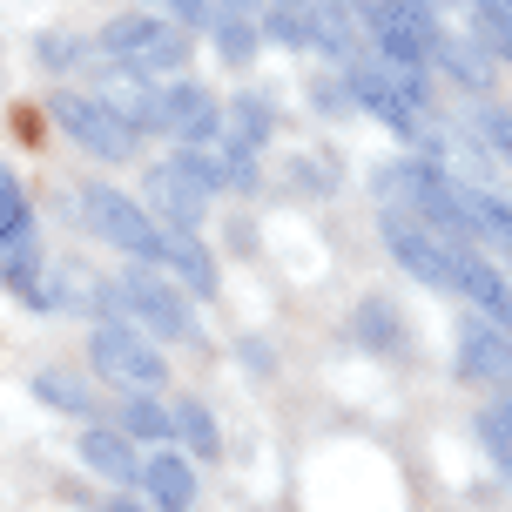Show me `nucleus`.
<instances>
[{
    "mask_svg": "<svg viewBox=\"0 0 512 512\" xmlns=\"http://www.w3.org/2000/svg\"><path fill=\"white\" fill-rule=\"evenodd\" d=\"M95 41H102V61H108V68L142 75V81H162V75H182V68H189V34H182L162 7L115 14Z\"/></svg>",
    "mask_w": 512,
    "mask_h": 512,
    "instance_id": "f257e3e1",
    "label": "nucleus"
},
{
    "mask_svg": "<svg viewBox=\"0 0 512 512\" xmlns=\"http://www.w3.org/2000/svg\"><path fill=\"white\" fill-rule=\"evenodd\" d=\"M142 189H149V216L162 223V230L196 236L209 196L223 189V162H209L203 149H176V155H162L149 176H142Z\"/></svg>",
    "mask_w": 512,
    "mask_h": 512,
    "instance_id": "f03ea898",
    "label": "nucleus"
},
{
    "mask_svg": "<svg viewBox=\"0 0 512 512\" xmlns=\"http://www.w3.org/2000/svg\"><path fill=\"white\" fill-rule=\"evenodd\" d=\"M81 223L102 236V243H115L122 256H135L142 270H162L169 263V230L149 216V203H135L128 189H108V182H81Z\"/></svg>",
    "mask_w": 512,
    "mask_h": 512,
    "instance_id": "7ed1b4c3",
    "label": "nucleus"
},
{
    "mask_svg": "<svg viewBox=\"0 0 512 512\" xmlns=\"http://www.w3.org/2000/svg\"><path fill=\"white\" fill-rule=\"evenodd\" d=\"M95 304H102V310H122V317H128L142 337H176V344H182V337H196V317H189V304H182V297H176L162 277H155V270H142V263H135V270H128L115 290H102Z\"/></svg>",
    "mask_w": 512,
    "mask_h": 512,
    "instance_id": "20e7f679",
    "label": "nucleus"
},
{
    "mask_svg": "<svg viewBox=\"0 0 512 512\" xmlns=\"http://www.w3.org/2000/svg\"><path fill=\"white\" fill-rule=\"evenodd\" d=\"M344 88H351V102H358L364 115H378L384 128H398L411 149H438V135H432V108H418V102H411V95H405V88H398L391 75H384L371 54L344 68Z\"/></svg>",
    "mask_w": 512,
    "mask_h": 512,
    "instance_id": "39448f33",
    "label": "nucleus"
},
{
    "mask_svg": "<svg viewBox=\"0 0 512 512\" xmlns=\"http://www.w3.org/2000/svg\"><path fill=\"white\" fill-rule=\"evenodd\" d=\"M54 122L75 135V149H88L95 162H135V142H142V128H128L102 95H75V88H61L54 95Z\"/></svg>",
    "mask_w": 512,
    "mask_h": 512,
    "instance_id": "423d86ee",
    "label": "nucleus"
},
{
    "mask_svg": "<svg viewBox=\"0 0 512 512\" xmlns=\"http://www.w3.org/2000/svg\"><path fill=\"white\" fill-rule=\"evenodd\" d=\"M88 364H95L108 384H122V391H155V384L169 378L162 351H155L135 324H95V331H88Z\"/></svg>",
    "mask_w": 512,
    "mask_h": 512,
    "instance_id": "0eeeda50",
    "label": "nucleus"
},
{
    "mask_svg": "<svg viewBox=\"0 0 512 512\" xmlns=\"http://www.w3.org/2000/svg\"><path fill=\"white\" fill-rule=\"evenodd\" d=\"M155 135H169L176 149H209L223 142V102L209 95L203 81H162V122Z\"/></svg>",
    "mask_w": 512,
    "mask_h": 512,
    "instance_id": "6e6552de",
    "label": "nucleus"
},
{
    "mask_svg": "<svg viewBox=\"0 0 512 512\" xmlns=\"http://www.w3.org/2000/svg\"><path fill=\"white\" fill-rule=\"evenodd\" d=\"M384 250H391V263H405L418 283H432V290H452V250L438 243L425 223H411V216H398V209H384Z\"/></svg>",
    "mask_w": 512,
    "mask_h": 512,
    "instance_id": "1a4fd4ad",
    "label": "nucleus"
},
{
    "mask_svg": "<svg viewBox=\"0 0 512 512\" xmlns=\"http://www.w3.org/2000/svg\"><path fill=\"white\" fill-rule=\"evenodd\" d=\"M459 371L465 378H486L512 398V331H492V324H459Z\"/></svg>",
    "mask_w": 512,
    "mask_h": 512,
    "instance_id": "9d476101",
    "label": "nucleus"
},
{
    "mask_svg": "<svg viewBox=\"0 0 512 512\" xmlns=\"http://www.w3.org/2000/svg\"><path fill=\"white\" fill-rule=\"evenodd\" d=\"M452 290H459V297H472V304L486 310L499 331H512V283L499 277L479 250H452Z\"/></svg>",
    "mask_w": 512,
    "mask_h": 512,
    "instance_id": "9b49d317",
    "label": "nucleus"
},
{
    "mask_svg": "<svg viewBox=\"0 0 512 512\" xmlns=\"http://www.w3.org/2000/svg\"><path fill=\"white\" fill-rule=\"evenodd\" d=\"M81 465L102 472V479H115V486H142V459H135V438L128 432L88 425V432H81Z\"/></svg>",
    "mask_w": 512,
    "mask_h": 512,
    "instance_id": "f8f14e48",
    "label": "nucleus"
},
{
    "mask_svg": "<svg viewBox=\"0 0 512 512\" xmlns=\"http://www.w3.org/2000/svg\"><path fill=\"white\" fill-rule=\"evenodd\" d=\"M351 337H358L364 351H378V358H405L411 351V324L384 304V297H364V304L351 310Z\"/></svg>",
    "mask_w": 512,
    "mask_h": 512,
    "instance_id": "ddd939ff",
    "label": "nucleus"
},
{
    "mask_svg": "<svg viewBox=\"0 0 512 512\" xmlns=\"http://www.w3.org/2000/svg\"><path fill=\"white\" fill-rule=\"evenodd\" d=\"M142 492L155 499V512H189L196 506L189 459H182V452H149V459H142Z\"/></svg>",
    "mask_w": 512,
    "mask_h": 512,
    "instance_id": "4468645a",
    "label": "nucleus"
},
{
    "mask_svg": "<svg viewBox=\"0 0 512 512\" xmlns=\"http://www.w3.org/2000/svg\"><path fill=\"white\" fill-rule=\"evenodd\" d=\"M425 54H432V68H438V75H452L459 88H472V95H486V88H492V61H486L479 48H472V41H459L452 27H438Z\"/></svg>",
    "mask_w": 512,
    "mask_h": 512,
    "instance_id": "2eb2a0df",
    "label": "nucleus"
},
{
    "mask_svg": "<svg viewBox=\"0 0 512 512\" xmlns=\"http://www.w3.org/2000/svg\"><path fill=\"white\" fill-rule=\"evenodd\" d=\"M270 135H277V115H270V102H263V95H236V102L223 108V142H230V149L256 155Z\"/></svg>",
    "mask_w": 512,
    "mask_h": 512,
    "instance_id": "dca6fc26",
    "label": "nucleus"
},
{
    "mask_svg": "<svg viewBox=\"0 0 512 512\" xmlns=\"http://www.w3.org/2000/svg\"><path fill=\"white\" fill-rule=\"evenodd\" d=\"M34 54L48 61L54 75H88V68L102 61V41H88L81 27H48V34L34 41Z\"/></svg>",
    "mask_w": 512,
    "mask_h": 512,
    "instance_id": "f3484780",
    "label": "nucleus"
},
{
    "mask_svg": "<svg viewBox=\"0 0 512 512\" xmlns=\"http://www.w3.org/2000/svg\"><path fill=\"white\" fill-rule=\"evenodd\" d=\"M162 270H169L189 297H216V263H209V250L196 243V236H176V230H169V263H162Z\"/></svg>",
    "mask_w": 512,
    "mask_h": 512,
    "instance_id": "a211bd4d",
    "label": "nucleus"
},
{
    "mask_svg": "<svg viewBox=\"0 0 512 512\" xmlns=\"http://www.w3.org/2000/svg\"><path fill=\"white\" fill-rule=\"evenodd\" d=\"M169 432L189 445V459H216V452H223V438H216V418H209V405H196V398L169 405Z\"/></svg>",
    "mask_w": 512,
    "mask_h": 512,
    "instance_id": "6ab92c4d",
    "label": "nucleus"
},
{
    "mask_svg": "<svg viewBox=\"0 0 512 512\" xmlns=\"http://www.w3.org/2000/svg\"><path fill=\"white\" fill-rule=\"evenodd\" d=\"M209 34H216V54L230 61V68H250L256 48H263V27L250 14H209Z\"/></svg>",
    "mask_w": 512,
    "mask_h": 512,
    "instance_id": "aec40b11",
    "label": "nucleus"
},
{
    "mask_svg": "<svg viewBox=\"0 0 512 512\" xmlns=\"http://www.w3.org/2000/svg\"><path fill=\"white\" fill-rule=\"evenodd\" d=\"M263 41H277V48H317V7H263Z\"/></svg>",
    "mask_w": 512,
    "mask_h": 512,
    "instance_id": "412c9836",
    "label": "nucleus"
},
{
    "mask_svg": "<svg viewBox=\"0 0 512 512\" xmlns=\"http://www.w3.org/2000/svg\"><path fill=\"white\" fill-rule=\"evenodd\" d=\"M34 243V216H27V189L14 182V169H0V250Z\"/></svg>",
    "mask_w": 512,
    "mask_h": 512,
    "instance_id": "4be33fe9",
    "label": "nucleus"
},
{
    "mask_svg": "<svg viewBox=\"0 0 512 512\" xmlns=\"http://www.w3.org/2000/svg\"><path fill=\"white\" fill-rule=\"evenodd\" d=\"M68 290H75V283H68V270L41 256V270H34V277H27L21 290H14V297H21L27 310H61V304H68Z\"/></svg>",
    "mask_w": 512,
    "mask_h": 512,
    "instance_id": "5701e85b",
    "label": "nucleus"
},
{
    "mask_svg": "<svg viewBox=\"0 0 512 512\" xmlns=\"http://www.w3.org/2000/svg\"><path fill=\"white\" fill-rule=\"evenodd\" d=\"M122 432H128V438H169V411L155 405L149 391H128V405H122Z\"/></svg>",
    "mask_w": 512,
    "mask_h": 512,
    "instance_id": "b1692460",
    "label": "nucleus"
},
{
    "mask_svg": "<svg viewBox=\"0 0 512 512\" xmlns=\"http://www.w3.org/2000/svg\"><path fill=\"white\" fill-rule=\"evenodd\" d=\"M34 391H41L54 411H68V418H81V411H88V391H81L75 378H61V371H41V378H34Z\"/></svg>",
    "mask_w": 512,
    "mask_h": 512,
    "instance_id": "393cba45",
    "label": "nucleus"
},
{
    "mask_svg": "<svg viewBox=\"0 0 512 512\" xmlns=\"http://www.w3.org/2000/svg\"><path fill=\"white\" fill-rule=\"evenodd\" d=\"M290 182H304V196H337V169L324 155H297L290 162Z\"/></svg>",
    "mask_w": 512,
    "mask_h": 512,
    "instance_id": "a878e982",
    "label": "nucleus"
},
{
    "mask_svg": "<svg viewBox=\"0 0 512 512\" xmlns=\"http://www.w3.org/2000/svg\"><path fill=\"white\" fill-rule=\"evenodd\" d=\"M479 135H486V149L499 155V162H512V108L486 102V108H479Z\"/></svg>",
    "mask_w": 512,
    "mask_h": 512,
    "instance_id": "bb28decb",
    "label": "nucleus"
},
{
    "mask_svg": "<svg viewBox=\"0 0 512 512\" xmlns=\"http://www.w3.org/2000/svg\"><path fill=\"white\" fill-rule=\"evenodd\" d=\"M479 41H486V48H499L512 61V21H499V14H479Z\"/></svg>",
    "mask_w": 512,
    "mask_h": 512,
    "instance_id": "cd10ccee",
    "label": "nucleus"
},
{
    "mask_svg": "<svg viewBox=\"0 0 512 512\" xmlns=\"http://www.w3.org/2000/svg\"><path fill=\"white\" fill-rule=\"evenodd\" d=\"M14 128H21V142H41V115L34 108H14Z\"/></svg>",
    "mask_w": 512,
    "mask_h": 512,
    "instance_id": "c85d7f7f",
    "label": "nucleus"
},
{
    "mask_svg": "<svg viewBox=\"0 0 512 512\" xmlns=\"http://www.w3.org/2000/svg\"><path fill=\"white\" fill-rule=\"evenodd\" d=\"M492 425H499V432L512 438V398H506V405H499V411H492Z\"/></svg>",
    "mask_w": 512,
    "mask_h": 512,
    "instance_id": "c756f323",
    "label": "nucleus"
},
{
    "mask_svg": "<svg viewBox=\"0 0 512 512\" xmlns=\"http://www.w3.org/2000/svg\"><path fill=\"white\" fill-rule=\"evenodd\" d=\"M102 512H135V499H108V506Z\"/></svg>",
    "mask_w": 512,
    "mask_h": 512,
    "instance_id": "7c9ffc66",
    "label": "nucleus"
},
{
    "mask_svg": "<svg viewBox=\"0 0 512 512\" xmlns=\"http://www.w3.org/2000/svg\"><path fill=\"white\" fill-rule=\"evenodd\" d=\"M499 256H506V263H512V243H499Z\"/></svg>",
    "mask_w": 512,
    "mask_h": 512,
    "instance_id": "2f4dec72",
    "label": "nucleus"
}]
</instances>
